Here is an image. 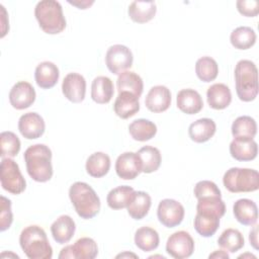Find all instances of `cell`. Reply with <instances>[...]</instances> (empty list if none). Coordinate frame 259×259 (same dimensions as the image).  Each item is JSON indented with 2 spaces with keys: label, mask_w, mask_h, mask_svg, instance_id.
<instances>
[{
  "label": "cell",
  "mask_w": 259,
  "mask_h": 259,
  "mask_svg": "<svg viewBox=\"0 0 259 259\" xmlns=\"http://www.w3.org/2000/svg\"><path fill=\"white\" fill-rule=\"evenodd\" d=\"M206 99L209 107L221 110L230 105L232 101V93L226 84L215 83L208 87L206 91Z\"/></svg>",
  "instance_id": "cell-23"
},
{
  "label": "cell",
  "mask_w": 259,
  "mask_h": 259,
  "mask_svg": "<svg viewBox=\"0 0 259 259\" xmlns=\"http://www.w3.org/2000/svg\"><path fill=\"white\" fill-rule=\"evenodd\" d=\"M195 73L202 82H211L218 77L219 65L214 59L208 56L201 57L195 63Z\"/></svg>",
  "instance_id": "cell-37"
},
{
  "label": "cell",
  "mask_w": 259,
  "mask_h": 259,
  "mask_svg": "<svg viewBox=\"0 0 259 259\" xmlns=\"http://www.w3.org/2000/svg\"><path fill=\"white\" fill-rule=\"evenodd\" d=\"M196 211L210 212L222 218L226 212V204L222 199V196H204L197 198Z\"/></svg>",
  "instance_id": "cell-39"
},
{
  "label": "cell",
  "mask_w": 259,
  "mask_h": 259,
  "mask_svg": "<svg viewBox=\"0 0 259 259\" xmlns=\"http://www.w3.org/2000/svg\"><path fill=\"white\" fill-rule=\"evenodd\" d=\"M236 6L238 11L247 17H254L259 13V2L257 0H238Z\"/></svg>",
  "instance_id": "cell-43"
},
{
  "label": "cell",
  "mask_w": 259,
  "mask_h": 259,
  "mask_svg": "<svg viewBox=\"0 0 259 259\" xmlns=\"http://www.w3.org/2000/svg\"><path fill=\"white\" fill-rule=\"evenodd\" d=\"M133 53L123 45H113L108 48L105 55L107 69L115 75H119L133 66Z\"/></svg>",
  "instance_id": "cell-8"
},
{
  "label": "cell",
  "mask_w": 259,
  "mask_h": 259,
  "mask_svg": "<svg viewBox=\"0 0 259 259\" xmlns=\"http://www.w3.org/2000/svg\"><path fill=\"white\" fill-rule=\"evenodd\" d=\"M0 146L2 158H13L20 151V140L12 132H2L0 134Z\"/></svg>",
  "instance_id": "cell-40"
},
{
  "label": "cell",
  "mask_w": 259,
  "mask_h": 259,
  "mask_svg": "<svg viewBox=\"0 0 259 259\" xmlns=\"http://www.w3.org/2000/svg\"><path fill=\"white\" fill-rule=\"evenodd\" d=\"M70 200L77 214L89 220L94 218L100 210V199L95 190L87 183L77 181L70 186Z\"/></svg>",
  "instance_id": "cell-3"
},
{
  "label": "cell",
  "mask_w": 259,
  "mask_h": 259,
  "mask_svg": "<svg viewBox=\"0 0 259 259\" xmlns=\"http://www.w3.org/2000/svg\"><path fill=\"white\" fill-rule=\"evenodd\" d=\"M69 3L74 6H77L79 9H87L94 3V1H69Z\"/></svg>",
  "instance_id": "cell-45"
},
{
  "label": "cell",
  "mask_w": 259,
  "mask_h": 259,
  "mask_svg": "<svg viewBox=\"0 0 259 259\" xmlns=\"http://www.w3.org/2000/svg\"><path fill=\"white\" fill-rule=\"evenodd\" d=\"M13 222V214L11 210V200L5 196H1V212H0V231L8 230Z\"/></svg>",
  "instance_id": "cell-42"
},
{
  "label": "cell",
  "mask_w": 259,
  "mask_h": 259,
  "mask_svg": "<svg viewBox=\"0 0 259 259\" xmlns=\"http://www.w3.org/2000/svg\"><path fill=\"white\" fill-rule=\"evenodd\" d=\"M137 154L142 162V172L153 173L159 169L162 158L158 148L153 146H145L142 147Z\"/></svg>",
  "instance_id": "cell-34"
},
{
  "label": "cell",
  "mask_w": 259,
  "mask_h": 259,
  "mask_svg": "<svg viewBox=\"0 0 259 259\" xmlns=\"http://www.w3.org/2000/svg\"><path fill=\"white\" fill-rule=\"evenodd\" d=\"M128 133L135 141L146 142L155 137L157 125L149 119L138 118L130 123Z\"/></svg>",
  "instance_id": "cell-29"
},
{
  "label": "cell",
  "mask_w": 259,
  "mask_h": 259,
  "mask_svg": "<svg viewBox=\"0 0 259 259\" xmlns=\"http://www.w3.org/2000/svg\"><path fill=\"white\" fill-rule=\"evenodd\" d=\"M151 204L152 199L150 194L145 191H135L132 201L126 206L127 213L134 220H142L148 214Z\"/></svg>",
  "instance_id": "cell-30"
},
{
  "label": "cell",
  "mask_w": 259,
  "mask_h": 259,
  "mask_svg": "<svg viewBox=\"0 0 259 259\" xmlns=\"http://www.w3.org/2000/svg\"><path fill=\"white\" fill-rule=\"evenodd\" d=\"M119 257H121V258H123V257H134V258H137L138 256H137L136 254H134V253L124 252V253H121V254H118V255H116V258H119Z\"/></svg>",
  "instance_id": "cell-47"
},
{
  "label": "cell",
  "mask_w": 259,
  "mask_h": 259,
  "mask_svg": "<svg viewBox=\"0 0 259 259\" xmlns=\"http://www.w3.org/2000/svg\"><path fill=\"white\" fill-rule=\"evenodd\" d=\"M231 131L234 138L249 137L253 139L257 134V123L253 117L242 115L233 121Z\"/></svg>",
  "instance_id": "cell-38"
},
{
  "label": "cell",
  "mask_w": 259,
  "mask_h": 259,
  "mask_svg": "<svg viewBox=\"0 0 259 259\" xmlns=\"http://www.w3.org/2000/svg\"><path fill=\"white\" fill-rule=\"evenodd\" d=\"M249 241L255 250H258V226L254 225L249 234Z\"/></svg>",
  "instance_id": "cell-44"
},
{
  "label": "cell",
  "mask_w": 259,
  "mask_h": 259,
  "mask_svg": "<svg viewBox=\"0 0 259 259\" xmlns=\"http://www.w3.org/2000/svg\"><path fill=\"white\" fill-rule=\"evenodd\" d=\"M23 158L26 171L30 178L36 182H47L53 176L52 151L44 144H35L28 147Z\"/></svg>",
  "instance_id": "cell-1"
},
{
  "label": "cell",
  "mask_w": 259,
  "mask_h": 259,
  "mask_svg": "<svg viewBox=\"0 0 259 259\" xmlns=\"http://www.w3.org/2000/svg\"><path fill=\"white\" fill-rule=\"evenodd\" d=\"M35 90L26 81L15 83L9 92V102L13 108L21 110L28 108L35 100Z\"/></svg>",
  "instance_id": "cell-13"
},
{
  "label": "cell",
  "mask_w": 259,
  "mask_h": 259,
  "mask_svg": "<svg viewBox=\"0 0 259 259\" xmlns=\"http://www.w3.org/2000/svg\"><path fill=\"white\" fill-rule=\"evenodd\" d=\"M219 246L231 253H235L244 247L245 241L242 233L237 229L225 230L218 239Z\"/></svg>",
  "instance_id": "cell-36"
},
{
  "label": "cell",
  "mask_w": 259,
  "mask_h": 259,
  "mask_svg": "<svg viewBox=\"0 0 259 259\" xmlns=\"http://www.w3.org/2000/svg\"><path fill=\"white\" fill-rule=\"evenodd\" d=\"M193 193L196 198H200V197H204V196H211V195L222 196L221 190L218 187V185L214 182L209 181V180L198 181L194 186Z\"/></svg>",
  "instance_id": "cell-41"
},
{
  "label": "cell",
  "mask_w": 259,
  "mask_h": 259,
  "mask_svg": "<svg viewBox=\"0 0 259 259\" xmlns=\"http://www.w3.org/2000/svg\"><path fill=\"white\" fill-rule=\"evenodd\" d=\"M34 16L39 27L48 34H58L66 27L62 5L56 0L37 2L34 8Z\"/></svg>",
  "instance_id": "cell-4"
},
{
  "label": "cell",
  "mask_w": 259,
  "mask_h": 259,
  "mask_svg": "<svg viewBox=\"0 0 259 259\" xmlns=\"http://www.w3.org/2000/svg\"><path fill=\"white\" fill-rule=\"evenodd\" d=\"M1 186L7 192L17 195L25 190L26 182L18 164L11 158H2L0 164Z\"/></svg>",
  "instance_id": "cell-7"
},
{
  "label": "cell",
  "mask_w": 259,
  "mask_h": 259,
  "mask_svg": "<svg viewBox=\"0 0 259 259\" xmlns=\"http://www.w3.org/2000/svg\"><path fill=\"white\" fill-rule=\"evenodd\" d=\"M177 107L186 114H196L203 107V101L200 94L191 88L182 89L177 93Z\"/></svg>",
  "instance_id": "cell-20"
},
{
  "label": "cell",
  "mask_w": 259,
  "mask_h": 259,
  "mask_svg": "<svg viewBox=\"0 0 259 259\" xmlns=\"http://www.w3.org/2000/svg\"><path fill=\"white\" fill-rule=\"evenodd\" d=\"M221 218L214 213L196 211L194 218V229L195 231L204 238H209L215 234L220 227Z\"/></svg>",
  "instance_id": "cell-27"
},
{
  "label": "cell",
  "mask_w": 259,
  "mask_h": 259,
  "mask_svg": "<svg viewBox=\"0 0 259 259\" xmlns=\"http://www.w3.org/2000/svg\"><path fill=\"white\" fill-rule=\"evenodd\" d=\"M76 225L74 220L68 215H60L51 226V233L58 244L68 243L74 236Z\"/></svg>",
  "instance_id": "cell-22"
},
{
  "label": "cell",
  "mask_w": 259,
  "mask_h": 259,
  "mask_svg": "<svg viewBox=\"0 0 259 259\" xmlns=\"http://www.w3.org/2000/svg\"><path fill=\"white\" fill-rule=\"evenodd\" d=\"M223 183L233 193L256 191L259 188V173L250 168L233 167L225 172Z\"/></svg>",
  "instance_id": "cell-6"
},
{
  "label": "cell",
  "mask_w": 259,
  "mask_h": 259,
  "mask_svg": "<svg viewBox=\"0 0 259 259\" xmlns=\"http://www.w3.org/2000/svg\"><path fill=\"white\" fill-rule=\"evenodd\" d=\"M185 210L183 205L171 198H165L159 202L157 217L159 222L166 228H174L180 225L184 219Z\"/></svg>",
  "instance_id": "cell-10"
},
{
  "label": "cell",
  "mask_w": 259,
  "mask_h": 259,
  "mask_svg": "<svg viewBox=\"0 0 259 259\" xmlns=\"http://www.w3.org/2000/svg\"><path fill=\"white\" fill-rule=\"evenodd\" d=\"M230 154L237 161H252L258 154L257 143L249 137H236L230 144Z\"/></svg>",
  "instance_id": "cell-16"
},
{
  "label": "cell",
  "mask_w": 259,
  "mask_h": 259,
  "mask_svg": "<svg viewBox=\"0 0 259 259\" xmlns=\"http://www.w3.org/2000/svg\"><path fill=\"white\" fill-rule=\"evenodd\" d=\"M160 238L156 230L150 227H142L135 233V244L144 252H151L159 246Z\"/></svg>",
  "instance_id": "cell-33"
},
{
  "label": "cell",
  "mask_w": 259,
  "mask_h": 259,
  "mask_svg": "<svg viewBox=\"0 0 259 259\" xmlns=\"http://www.w3.org/2000/svg\"><path fill=\"white\" fill-rule=\"evenodd\" d=\"M113 110L122 119L132 117L140 110L139 97L127 91L119 92L114 101Z\"/></svg>",
  "instance_id": "cell-18"
},
{
  "label": "cell",
  "mask_w": 259,
  "mask_h": 259,
  "mask_svg": "<svg viewBox=\"0 0 259 259\" xmlns=\"http://www.w3.org/2000/svg\"><path fill=\"white\" fill-rule=\"evenodd\" d=\"M97 254L96 242L92 238L83 237L78 239L74 245L64 247L59 254V259H94Z\"/></svg>",
  "instance_id": "cell-11"
},
{
  "label": "cell",
  "mask_w": 259,
  "mask_h": 259,
  "mask_svg": "<svg viewBox=\"0 0 259 259\" xmlns=\"http://www.w3.org/2000/svg\"><path fill=\"white\" fill-rule=\"evenodd\" d=\"M146 107L155 113L166 111L171 104V92L164 85L152 87L145 99Z\"/></svg>",
  "instance_id": "cell-17"
},
{
  "label": "cell",
  "mask_w": 259,
  "mask_h": 259,
  "mask_svg": "<svg viewBox=\"0 0 259 259\" xmlns=\"http://www.w3.org/2000/svg\"><path fill=\"white\" fill-rule=\"evenodd\" d=\"M116 87L118 93L127 91L140 97L143 93L144 83L142 78L137 73L132 71H124L118 75L116 80Z\"/></svg>",
  "instance_id": "cell-32"
},
{
  "label": "cell",
  "mask_w": 259,
  "mask_h": 259,
  "mask_svg": "<svg viewBox=\"0 0 259 259\" xmlns=\"http://www.w3.org/2000/svg\"><path fill=\"white\" fill-rule=\"evenodd\" d=\"M194 241L189 233L178 231L170 235L166 243V252L175 259H185L192 255Z\"/></svg>",
  "instance_id": "cell-9"
},
{
  "label": "cell",
  "mask_w": 259,
  "mask_h": 259,
  "mask_svg": "<svg viewBox=\"0 0 259 259\" xmlns=\"http://www.w3.org/2000/svg\"><path fill=\"white\" fill-rule=\"evenodd\" d=\"M236 92L240 100L249 102L258 95V70L250 60H241L235 67Z\"/></svg>",
  "instance_id": "cell-5"
},
{
  "label": "cell",
  "mask_w": 259,
  "mask_h": 259,
  "mask_svg": "<svg viewBox=\"0 0 259 259\" xmlns=\"http://www.w3.org/2000/svg\"><path fill=\"white\" fill-rule=\"evenodd\" d=\"M208 258H219V259H229L230 256L229 254L226 252V250H217L213 253L209 254Z\"/></svg>",
  "instance_id": "cell-46"
},
{
  "label": "cell",
  "mask_w": 259,
  "mask_h": 259,
  "mask_svg": "<svg viewBox=\"0 0 259 259\" xmlns=\"http://www.w3.org/2000/svg\"><path fill=\"white\" fill-rule=\"evenodd\" d=\"M245 257H252V258H256V256H254V255H252V254H242V255H240L239 256V258H245Z\"/></svg>",
  "instance_id": "cell-48"
},
{
  "label": "cell",
  "mask_w": 259,
  "mask_h": 259,
  "mask_svg": "<svg viewBox=\"0 0 259 259\" xmlns=\"http://www.w3.org/2000/svg\"><path fill=\"white\" fill-rule=\"evenodd\" d=\"M60 72L57 65L53 62L45 61L39 63L34 71V79L38 87L50 89L54 87L59 80Z\"/></svg>",
  "instance_id": "cell-21"
},
{
  "label": "cell",
  "mask_w": 259,
  "mask_h": 259,
  "mask_svg": "<svg viewBox=\"0 0 259 259\" xmlns=\"http://www.w3.org/2000/svg\"><path fill=\"white\" fill-rule=\"evenodd\" d=\"M157 6L154 1H133L127 9L130 18L138 23H146L154 18Z\"/></svg>",
  "instance_id": "cell-26"
},
{
  "label": "cell",
  "mask_w": 259,
  "mask_h": 259,
  "mask_svg": "<svg viewBox=\"0 0 259 259\" xmlns=\"http://www.w3.org/2000/svg\"><path fill=\"white\" fill-rule=\"evenodd\" d=\"M235 219L242 225L254 226L258 220L257 204L249 198L238 199L233 205Z\"/></svg>",
  "instance_id": "cell-19"
},
{
  "label": "cell",
  "mask_w": 259,
  "mask_h": 259,
  "mask_svg": "<svg viewBox=\"0 0 259 259\" xmlns=\"http://www.w3.org/2000/svg\"><path fill=\"white\" fill-rule=\"evenodd\" d=\"M135 194L133 187L120 185L111 189L106 197L107 205L112 209H121L126 207L132 201Z\"/></svg>",
  "instance_id": "cell-31"
},
{
  "label": "cell",
  "mask_w": 259,
  "mask_h": 259,
  "mask_svg": "<svg viewBox=\"0 0 259 259\" xmlns=\"http://www.w3.org/2000/svg\"><path fill=\"white\" fill-rule=\"evenodd\" d=\"M85 168L90 176L94 178L103 177L110 169V158L103 152H95L87 158Z\"/></svg>",
  "instance_id": "cell-28"
},
{
  "label": "cell",
  "mask_w": 259,
  "mask_h": 259,
  "mask_svg": "<svg viewBox=\"0 0 259 259\" xmlns=\"http://www.w3.org/2000/svg\"><path fill=\"white\" fill-rule=\"evenodd\" d=\"M114 93L113 83L106 76H98L94 78L91 84V98L98 104L108 103Z\"/></svg>",
  "instance_id": "cell-25"
},
{
  "label": "cell",
  "mask_w": 259,
  "mask_h": 259,
  "mask_svg": "<svg viewBox=\"0 0 259 259\" xmlns=\"http://www.w3.org/2000/svg\"><path fill=\"white\" fill-rule=\"evenodd\" d=\"M19 244L29 259H51L53 248L42 228L31 225L24 228L19 236Z\"/></svg>",
  "instance_id": "cell-2"
},
{
  "label": "cell",
  "mask_w": 259,
  "mask_h": 259,
  "mask_svg": "<svg viewBox=\"0 0 259 259\" xmlns=\"http://www.w3.org/2000/svg\"><path fill=\"white\" fill-rule=\"evenodd\" d=\"M62 92L69 101L73 103L82 102L86 94L85 78L78 73L67 74L62 83Z\"/></svg>",
  "instance_id": "cell-14"
},
{
  "label": "cell",
  "mask_w": 259,
  "mask_h": 259,
  "mask_svg": "<svg viewBox=\"0 0 259 259\" xmlns=\"http://www.w3.org/2000/svg\"><path fill=\"white\" fill-rule=\"evenodd\" d=\"M115 172L123 180H133L142 172V162L137 153L124 152L115 161Z\"/></svg>",
  "instance_id": "cell-12"
},
{
  "label": "cell",
  "mask_w": 259,
  "mask_h": 259,
  "mask_svg": "<svg viewBox=\"0 0 259 259\" xmlns=\"http://www.w3.org/2000/svg\"><path fill=\"white\" fill-rule=\"evenodd\" d=\"M18 130L23 138L27 140H35L44 135L46 123L38 113L27 112L19 117Z\"/></svg>",
  "instance_id": "cell-15"
},
{
  "label": "cell",
  "mask_w": 259,
  "mask_h": 259,
  "mask_svg": "<svg viewBox=\"0 0 259 259\" xmlns=\"http://www.w3.org/2000/svg\"><path fill=\"white\" fill-rule=\"evenodd\" d=\"M256 32L249 26H239L230 35V41L235 49L248 50L256 42Z\"/></svg>",
  "instance_id": "cell-35"
},
{
  "label": "cell",
  "mask_w": 259,
  "mask_h": 259,
  "mask_svg": "<svg viewBox=\"0 0 259 259\" xmlns=\"http://www.w3.org/2000/svg\"><path fill=\"white\" fill-rule=\"evenodd\" d=\"M217 131V124L211 118L203 117L193 121L188 127L189 138L195 143H205L210 140Z\"/></svg>",
  "instance_id": "cell-24"
}]
</instances>
